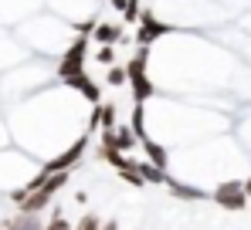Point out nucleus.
I'll return each mask as SVG.
<instances>
[{"mask_svg": "<svg viewBox=\"0 0 251 230\" xmlns=\"http://www.w3.org/2000/svg\"><path fill=\"white\" fill-rule=\"evenodd\" d=\"M210 200L221 207V210H231V213H241L248 207V193H245V180H224L217 183V190L210 193Z\"/></svg>", "mask_w": 251, "mask_h": 230, "instance_id": "1", "label": "nucleus"}, {"mask_svg": "<svg viewBox=\"0 0 251 230\" xmlns=\"http://www.w3.org/2000/svg\"><path fill=\"white\" fill-rule=\"evenodd\" d=\"M85 153H88V136H78V139H75V142H72L61 156H54L51 162H44L41 173H48V176H54V173H72V169L82 162Z\"/></svg>", "mask_w": 251, "mask_h": 230, "instance_id": "2", "label": "nucleus"}, {"mask_svg": "<svg viewBox=\"0 0 251 230\" xmlns=\"http://www.w3.org/2000/svg\"><path fill=\"white\" fill-rule=\"evenodd\" d=\"M85 58H88V38H75V44L65 51V58L58 61V78L68 81V78L82 75L85 71Z\"/></svg>", "mask_w": 251, "mask_h": 230, "instance_id": "3", "label": "nucleus"}, {"mask_svg": "<svg viewBox=\"0 0 251 230\" xmlns=\"http://www.w3.org/2000/svg\"><path fill=\"white\" fill-rule=\"evenodd\" d=\"M170 31H176V27H170L163 21H156L153 17V10H143V17H139V27H136V47H150L156 38H163Z\"/></svg>", "mask_w": 251, "mask_h": 230, "instance_id": "4", "label": "nucleus"}, {"mask_svg": "<svg viewBox=\"0 0 251 230\" xmlns=\"http://www.w3.org/2000/svg\"><path fill=\"white\" fill-rule=\"evenodd\" d=\"M136 132H132V125H119L116 132H102V146H116L119 153H129V149H136Z\"/></svg>", "mask_w": 251, "mask_h": 230, "instance_id": "5", "label": "nucleus"}, {"mask_svg": "<svg viewBox=\"0 0 251 230\" xmlns=\"http://www.w3.org/2000/svg\"><path fill=\"white\" fill-rule=\"evenodd\" d=\"M65 85H68V88H75L78 95H85L92 105H102V88H99V85L88 78V71H82V75H75V78H68Z\"/></svg>", "mask_w": 251, "mask_h": 230, "instance_id": "6", "label": "nucleus"}, {"mask_svg": "<svg viewBox=\"0 0 251 230\" xmlns=\"http://www.w3.org/2000/svg\"><path fill=\"white\" fill-rule=\"evenodd\" d=\"M92 38L99 41V44H119V41H126V24H112V21H102L99 27H95V34Z\"/></svg>", "mask_w": 251, "mask_h": 230, "instance_id": "7", "label": "nucleus"}, {"mask_svg": "<svg viewBox=\"0 0 251 230\" xmlns=\"http://www.w3.org/2000/svg\"><path fill=\"white\" fill-rule=\"evenodd\" d=\"M170 196H173V200H187V203L210 200L207 190H197V186H187V183H170Z\"/></svg>", "mask_w": 251, "mask_h": 230, "instance_id": "8", "label": "nucleus"}, {"mask_svg": "<svg viewBox=\"0 0 251 230\" xmlns=\"http://www.w3.org/2000/svg\"><path fill=\"white\" fill-rule=\"evenodd\" d=\"M3 227L7 230H44V224L38 213H17V217H10V220H3Z\"/></svg>", "mask_w": 251, "mask_h": 230, "instance_id": "9", "label": "nucleus"}, {"mask_svg": "<svg viewBox=\"0 0 251 230\" xmlns=\"http://www.w3.org/2000/svg\"><path fill=\"white\" fill-rule=\"evenodd\" d=\"M143 149H146V162H153V166L167 169V162H170L167 146H160V142H153V139H143Z\"/></svg>", "mask_w": 251, "mask_h": 230, "instance_id": "10", "label": "nucleus"}, {"mask_svg": "<svg viewBox=\"0 0 251 230\" xmlns=\"http://www.w3.org/2000/svg\"><path fill=\"white\" fill-rule=\"evenodd\" d=\"M139 173H143L146 183H156V186H170V183H173L167 176V169H160V166H153V162H139Z\"/></svg>", "mask_w": 251, "mask_h": 230, "instance_id": "11", "label": "nucleus"}, {"mask_svg": "<svg viewBox=\"0 0 251 230\" xmlns=\"http://www.w3.org/2000/svg\"><path fill=\"white\" fill-rule=\"evenodd\" d=\"M95 109H99V129H102V132H116V129H119L116 105H95Z\"/></svg>", "mask_w": 251, "mask_h": 230, "instance_id": "12", "label": "nucleus"}, {"mask_svg": "<svg viewBox=\"0 0 251 230\" xmlns=\"http://www.w3.org/2000/svg\"><path fill=\"white\" fill-rule=\"evenodd\" d=\"M105 85H129V71H126V65H112V68H105Z\"/></svg>", "mask_w": 251, "mask_h": 230, "instance_id": "13", "label": "nucleus"}, {"mask_svg": "<svg viewBox=\"0 0 251 230\" xmlns=\"http://www.w3.org/2000/svg\"><path fill=\"white\" fill-rule=\"evenodd\" d=\"M143 115H146V109H143V105H136V109H132V118H129V125H132V132H136V139H139V142H143V139H150V136H146V125H143Z\"/></svg>", "mask_w": 251, "mask_h": 230, "instance_id": "14", "label": "nucleus"}, {"mask_svg": "<svg viewBox=\"0 0 251 230\" xmlns=\"http://www.w3.org/2000/svg\"><path fill=\"white\" fill-rule=\"evenodd\" d=\"M92 58H95L99 65H105V68H112V65H116V47H112V44H99V51H95Z\"/></svg>", "mask_w": 251, "mask_h": 230, "instance_id": "15", "label": "nucleus"}, {"mask_svg": "<svg viewBox=\"0 0 251 230\" xmlns=\"http://www.w3.org/2000/svg\"><path fill=\"white\" fill-rule=\"evenodd\" d=\"M119 180L129 183V186H136V190H146V180H143V173H139V169H123V173H119Z\"/></svg>", "mask_w": 251, "mask_h": 230, "instance_id": "16", "label": "nucleus"}, {"mask_svg": "<svg viewBox=\"0 0 251 230\" xmlns=\"http://www.w3.org/2000/svg\"><path fill=\"white\" fill-rule=\"evenodd\" d=\"M102 224H105V220H102L99 213H85L82 220L75 224V230H102Z\"/></svg>", "mask_w": 251, "mask_h": 230, "instance_id": "17", "label": "nucleus"}, {"mask_svg": "<svg viewBox=\"0 0 251 230\" xmlns=\"http://www.w3.org/2000/svg\"><path fill=\"white\" fill-rule=\"evenodd\" d=\"M139 17H143V7H139V0H129V3H126V10H123V21H126V24H136Z\"/></svg>", "mask_w": 251, "mask_h": 230, "instance_id": "18", "label": "nucleus"}, {"mask_svg": "<svg viewBox=\"0 0 251 230\" xmlns=\"http://www.w3.org/2000/svg\"><path fill=\"white\" fill-rule=\"evenodd\" d=\"M95 27H99V21H78V24H72V31L78 34V38H88V34H95Z\"/></svg>", "mask_w": 251, "mask_h": 230, "instance_id": "19", "label": "nucleus"}, {"mask_svg": "<svg viewBox=\"0 0 251 230\" xmlns=\"http://www.w3.org/2000/svg\"><path fill=\"white\" fill-rule=\"evenodd\" d=\"M44 230H75V227H72V224H68V220L61 217V210H54V213H51V220H48V227H44Z\"/></svg>", "mask_w": 251, "mask_h": 230, "instance_id": "20", "label": "nucleus"}, {"mask_svg": "<svg viewBox=\"0 0 251 230\" xmlns=\"http://www.w3.org/2000/svg\"><path fill=\"white\" fill-rule=\"evenodd\" d=\"M102 230H119V220H116V217H112V220H105V224H102Z\"/></svg>", "mask_w": 251, "mask_h": 230, "instance_id": "21", "label": "nucleus"}, {"mask_svg": "<svg viewBox=\"0 0 251 230\" xmlns=\"http://www.w3.org/2000/svg\"><path fill=\"white\" fill-rule=\"evenodd\" d=\"M109 3H112L116 10H126V3H129V0H109Z\"/></svg>", "mask_w": 251, "mask_h": 230, "instance_id": "22", "label": "nucleus"}, {"mask_svg": "<svg viewBox=\"0 0 251 230\" xmlns=\"http://www.w3.org/2000/svg\"><path fill=\"white\" fill-rule=\"evenodd\" d=\"M245 193H248V200H251V176L245 180Z\"/></svg>", "mask_w": 251, "mask_h": 230, "instance_id": "23", "label": "nucleus"}, {"mask_svg": "<svg viewBox=\"0 0 251 230\" xmlns=\"http://www.w3.org/2000/svg\"><path fill=\"white\" fill-rule=\"evenodd\" d=\"M0 230H7V227H0Z\"/></svg>", "mask_w": 251, "mask_h": 230, "instance_id": "24", "label": "nucleus"}]
</instances>
